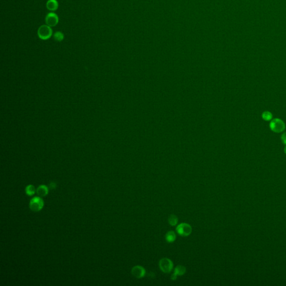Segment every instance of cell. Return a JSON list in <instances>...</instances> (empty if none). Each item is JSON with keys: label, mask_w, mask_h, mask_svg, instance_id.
Wrapping results in <instances>:
<instances>
[{"label": "cell", "mask_w": 286, "mask_h": 286, "mask_svg": "<svg viewBox=\"0 0 286 286\" xmlns=\"http://www.w3.org/2000/svg\"><path fill=\"white\" fill-rule=\"evenodd\" d=\"M44 202L40 197H35L30 200L29 207L31 211L38 212L42 210Z\"/></svg>", "instance_id": "obj_1"}, {"label": "cell", "mask_w": 286, "mask_h": 286, "mask_svg": "<svg viewBox=\"0 0 286 286\" xmlns=\"http://www.w3.org/2000/svg\"><path fill=\"white\" fill-rule=\"evenodd\" d=\"M53 34L50 26L46 25H42L38 30V35L41 39L48 40L51 38Z\"/></svg>", "instance_id": "obj_2"}, {"label": "cell", "mask_w": 286, "mask_h": 286, "mask_svg": "<svg viewBox=\"0 0 286 286\" xmlns=\"http://www.w3.org/2000/svg\"><path fill=\"white\" fill-rule=\"evenodd\" d=\"M270 127L275 133H281L285 129V124L280 119H275L270 123Z\"/></svg>", "instance_id": "obj_3"}, {"label": "cell", "mask_w": 286, "mask_h": 286, "mask_svg": "<svg viewBox=\"0 0 286 286\" xmlns=\"http://www.w3.org/2000/svg\"><path fill=\"white\" fill-rule=\"evenodd\" d=\"M159 265L161 271L165 273H168L172 271L173 267V262L168 258L161 259L159 263Z\"/></svg>", "instance_id": "obj_4"}, {"label": "cell", "mask_w": 286, "mask_h": 286, "mask_svg": "<svg viewBox=\"0 0 286 286\" xmlns=\"http://www.w3.org/2000/svg\"><path fill=\"white\" fill-rule=\"evenodd\" d=\"M176 231L178 234L182 236H187L190 235L192 232V228L190 225L186 223H182L181 224L178 225Z\"/></svg>", "instance_id": "obj_5"}, {"label": "cell", "mask_w": 286, "mask_h": 286, "mask_svg": "<svg viewBox=\"0 0 286 286\" xmlns=\"http://www.w3.org/2000/svg\"><path fill=\"white\" fill-rule=\"evenodd\" d=\"M45 22L47 25L50 27H54L58 24L59 22L58 16L57 14L53 12L49 13L46 16Z\"/></svg>", "instance_id": "obj_6"}, {"label": "cell", "mask_w": 286, "mask_h": 286, "mask_svg": "<svg viewBox=\"0 0 286 286\" xmlns=\"http://www.w3.org/2000/svg\"><path fill=\"white\" fill-rule=\"evenodd\" d=\"M146 271L144 268L142 266L136 265L135 267H133L131 270V273L133 276L137 278H141L144 277Z\"/></svg>", "instance_id": "obj_7"}, {"label": "cell", "mask_w": 286, "mask_h": 286, "mask_svg": "<svg viewBox=\"0 0 286 286\" xmlns=\"http://www.w3.org/2000/svg\"><path fill=\"white\" fill-rule=\"evenodd\" d=\"M186 271V269L183 265H178L175 269L174 273L172 274L171 279L172 280H175L178 276H182L184 274Z\"/></svg>", "instance_id": "obj_8"}, {"label": "cell", "mask_w": 286, "mask_h": 286, "mask_svg": "<svg viewBox=\"0 0 286 286\" xmlns=\"http://www.w3.org/2000/svg\"><path fill=\"white\" fill-rule=\"evenodd\" d=\"M49 189L48 187L45 185H41L38 187L36 190V193L38 195L42 197H45L48 194Z\"/></svg>", "instance_id": "obj_9"}, {"label": "cell", "mask_w": 286, "mask_h": 286, "mask_svg": "<svg viewBox=\"0 0 286 286\" xmlns=\"http://www.w3.org/2000/svg\"><path fill=\"white\" fill-rule=\"evenodd\" d=\"M46 7L47 9L51 11H56L58 8V2L57 0H48L46 2Z\"/></svg>", "instance_id": "obj_10"}, {"label": "cell", "mask_w": 286, "mask_h": 286, "mask_svg": "<svg viewBox=\"0 0 286 286\" xmlns=\"http://www.w3.org/2000/svg\"><path fill=\"white\" fill-rule=\"evenodd\" d=\"M166 239L167 241L169 243L174 242L176 239V235H175V232L173 231L168 232L166 234Z\"/></svg>", "instance_id": "obj_11"}, {"label": "cell", "mask_w": 286, "mask_h": 286, "mask_svg": "<svg viewBox=\"0 0 286 286\" xmlns=\"http://www.w3.org/2000/svg\"><path fill=\"white\" fill-rule=\"evenodd\" d=\"M25 192L28 196H33L36 192V190L33 185L30 184L26 187Z\"/></svg>", "instance_id": "obj_12"}, {"label": "cell", "mask_w": 286, "mask_h": 286, "mask_svg": "<svg viewBox=\"0 0 286 286\" xmlns=\"http://www.w3.org/2000/svg\"><path fill=\"white\" fill-rule=\"evenodd\" d=\"M169 224L171 226H175L177 224L178 218L175 215H171L168 218Z\"/></svg>", "instance_id": "obj_13"}, {"label": "cell", "mask_w": 286, "mask_h": 286, "mask_svg": "<svg viewBox=\"0 0 286 286\" xmlns=\"http://www.w3.org/2000/svg\"><path fill=\"white\" fill-rule=\"evenodd\" d=\"M54 38L57 42H62L64 38L63 34L60 31H57L54 34Z\"/></svg>", "instance_id": "obj_14"}, {"label": "cell", "mask_w": 286, "mask_h": 286, "mask_svg": "<svg viewBox=\"0 0 286 286\" xmlns=\"http://www.w3.org/2000/svg\"><path fill=\"white\" fill-rule=\"evenodd\" d=\"M272 114L270 112L265 111L262 114V118L265 121H269L272 119Z\"/></svg>", "instance_id": "obj_15"}, {"label": "cell", "mask_w": 286, "mask_h": 286, "mask_svg": "<svg viewBox=\"0 0 286 286\" xmlns=\"http://www.w3.org/2000/svg\"><path fill=\"white\" fill-rule=\"evenodd\" d=\"M57 187V184L54 182H51L49 184V188L51 190H54Z\"/></svg>", "instance_id": "obj_16"}, {"label": "cell", "mask_w": 286, "mask_h": 286, "mask_svg": "<svg viewBox=\"0 0 286 286\" xmlns=\"http://www.w3.org/2000/svg\"><path fill=\"white\" fill-rule=\"evenodd\" d=\"M281 139L282 141L283 142V144L286 145V132L283 133L282 135L281 136Z\"/></svg>", "instance_id": "obj_17"}, {"label": "cell", "mask_w": 286, "mask_h": 286, "mask_svg": "<svg viewBox=\"0 0 286 286\" xmlns=\"http://www.w3.org/2000/svg\"><path fill=\"white\" fill-rule=\"evenodd\" d=\"M284 153L286 154V146L285 147V148H284Z\"/></svg>", "instance_id": "obj_18"}]
</instances>
